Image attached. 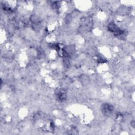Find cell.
<instances>
[{
    "label": "cell",
    "instance_id": "cell-1",
    "mask_svg": "<svg viewBox=\"0 0 135 135\" xmlns=\"http://www.w3.org/2000/svg\"><path fill=\"white\" fill-rule=\"evenodd\" d=\"M109 31L113 33L115 36L119 38H124L126 35V32L121 29L115 23L111 22L108 26Z\"/></svg>",
    "mask_w": 135,
    "mask_h": 135
},
{
    "label": "cell",
    "instance_id": "cell-2",
    "mask_svg": "<svg viewBox=\"0 0 135 135\" xmlns=\"http://www.w3.org/2000/svg\"><path fill=\"white\" fill-rule=\"evenodd\" d=\"M113 107L110 104L104 103L102 105L101 111L102 113L107 116H109L111 114L113 111Z\"/></svg>",
    "mask_w": 135,
    "mask_h": 135
},
{
    "label": "cell",
    "instance_id": "cell-3",
    "mask_svg": "<svg viewBox=\"0 0 135 135\" xmlns=\"http://www.w3.org/2000/svg\"><path fill=\"white\" fill-rule=\"evenodd\" d=\"M56 98L61 101H63L65 100V98H66V94H65V92L64 90H57L56 92Z\"/></svg>",
    "mask_w": 135,
    "mask_h": 135
}]
</instances>
